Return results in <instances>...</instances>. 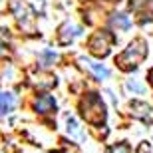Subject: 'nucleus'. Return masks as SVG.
Returning a JSON list of instances; mask_svg holds the SVG:
<instances>
[{"mask_svg": "<svg viewBox=\"0 0 153 153\" xmlns=\"http://www.w3.org/2000/svg\"><path fill=\"white\" fill-rule=\"evenodd\" d=\"M145 56H147V44H145V40L137 38L115 58V64L123 72H131V70H135L145 60Z\"/></svg>", "mask_w": 153, "mask_h": 153, "instance_id": "obj_1", "label": "nucleus"}, {"mask_svg": "<svg viewBox=\"0 0 153 153\" xmlns=\"http://www.w3.org/2000/svg\"><path fill=\"white\" fill-rule=\"evenodd\" d=\"M79 109H82V117L91 125H102L105 121V117H108L105 105H103L102 97L97 94H88L79 103Z\"/></svg>", "mask_w": 153, "mask_h": 153, "instance_id": "obj_2", "label": "nucleus"}, {"mask_svg": "<svg viewBox=\"0 0 153 153\" xmlns=\"http://www.w3.org/2000/svg\"><path fill=\"white\" fill-rule=\"evenodd\" d=\"M111 42H114V36L109 34V32H105V30H100V32H96V34L90 38V42H88V48H90V52L94 54V56L105 58V56L109 54Z\"/></svg>", "mask_w": 153, "mask_h": 153, "instance_id": "obj_3", "label": "nucleus"}, {"mask_svg": "<svg viewBox=\"0 0 153 153\" xmlns=\"http://www.w3.org/2000/svg\"><path fill=\"white\" fill-rule=\"evenodd\" d=\"M10 10L16 14V20L20 24V28L26 30L28 34H32L34 32V18L30 14L28 6L24 4L22 0H10Z\"/></svg>", "mask_w": 153, "mask_h": 153, "instance_id": "obj_4", "label": "nucleus"}, {"mask_svg": "<svg viewBox=\"0 0 153 153\" xmlns=\"http://www.w3.org/2000/svg\"><path fill=\"white\" fill-rule=\"evenodd\" d=\"M129 109H131V115L137 117V119H141L143 123H147V125L153 123V108L149 105V103H145V102H131Z\"/></svg>", "mask_w": 153, "mask_h": 153, "instance_id": "obj_5", "label": "nucleus"}, {"mask_svg": "<svg viewBox=\"0 0 153 153\" xmlns=\"http://www.w3.org/2000/svg\"><path fill=\"white\" fill-rule=\"evenodd\" d=\"M78 36H82V28L76 26V24H64L62 28H60V44H70V42H74Z\"/></svg>", "mask_w": 153, "mask_h": 153, "instance_id": "obj_6", "label": "nucleus"}, {"mask_svg": "<svg viewBox=\"0 0 153 153\" xmlns=\"http://www.w3.org/2000/svg\"><path fill=\"white\" fill-rule=\"evenodd\" d=\"M34 109L38 114L46 115V114H52L54 109H56V100L52 96H38L34 100Z\"/></svg>", "mask_w": 153, "mask_h": 153, "instance_id": "obj_7", "label": "nucleus"}, {"mask_svg": "<svg viewBox=\"0 0 153 153\" xmlns=\"http://www.w3.org/2000/svg\"><path fill=\"white\" fill-rule=\"evenodd\" d=\"M82 64H85V66H88V70H90V72L96 76L97 79H105L109 76V70L105 68V66H102V64L91 62V60H85V58H82Z\"/></svg>", "mask_w": 153, "mask_h": 153, "instance_id": "obj_8", "label": "nucleus"}, {"mask_svg": "<svg viewBox=\"0 0 153 153\" xmlns=\"http://www.w3.org/2000/svg\"><path fill=\"white\" fill-rule=\"evenodd\" d=\"M14 105H16V97H14V94H10V91L0 94V117L6 115V114H10L12 109H14Z\"/></svg>", "mask_w": 153, "mask_h": 153, "instance_id": "obj_9", "label": "nucleus"}, {"mask_svg": "<svg viewBox=\"0 0 153 153\" xmlns=\"http://www.w3.org/2000/svg\"><path fill=\"white\" fill-rule=\"evenodd\" d=\"M129 18L125 16V14H114L111 16V28H115L117 32H123V30L129 28Z\"/></svg>", "mask_w": 153, "mask_h": 153, "instance_id": "obj_10", "label": "nucleus"}, {"mask_svg": "<svg viewBox=\"0 0 153 153\" xmlns=\"http://www.w3.org/2000/svg\"><path fill=\"white\" fill-rule=\"evenodd\" d=\"M40 58H42V64H44V66H52V64L58 60V54L54 50H44L40 54Z\"/></svg>", "mask_w": 153, "mask_h": 153, "instance_id": "obj_11", "label": "nucleus"}, {"mask_svg": "<svg viewBox=\"0 0 153 153\" xmlns=\"http://www.w3.org/2000/svg\"><path fill=\"white\" fill-rule=\"evenodd\" d=\"M68 133L72 137H82V131H79V125L74 117H68Z\"/></svg>", "mask_w": 153, "mask_h": 153, "instance_id": "obj_12", "label": "nucleus"}, {"mask_svg": "<svg viewBox=\"0 0 153 153\" xmlns=\"http://www.w3.org/2000/svg\"><path fill=\"white\" fill-rule=\"evenodd\" d=\"M109 153H131V149H129V145H125V143H117L115 147H111Z\"/></svg>", "mask_w": 153, "mask_h": 153, "instance_id": "obj_13", "label": "nucleus"}, {"mask_svg": "<svg viewBox=\"0 0 153 153\" xmlns=\"http://www.w3.org/2000/svg\"><path fill=\"white\" fill-rule=\"evenodd\" d=\"M153 4V0H131V8L133 10H139L141 6H149Z\"/></svg>", "mask_w": 153, "mask_h": 153, "instance_id": "obj_14", "label": "nucleus"}, {"mask_svg": "<svg viewBox=\"0 0 153 153\" xmlns=\"http://www.w3.org/2000/svg\"><path fill=\"white\" fill-rule=\"evenodd\" d=\"M127 88H129V90H135V91H139V94L143 91V85H141V84H137V82H127Z\"/></svg>", "mask_w": 153, "mask_h": 153, "instance_id": "obj_15", "label": "nucleus"}, {"mask_svg": "<svg viewBox=\"0 0 153 153\" xmlns=\"http://www.w3.org/2000/svg\"><path fill=\"white\" fill-rule=\"evenodd\" d=\"M147 78H149V82H151V85H153V70H151V72L147 74Z\"/></svg>", "mask_w": 153, "mask_h": 153, "instance_id": "obj_16", "label": "nucleus"}]
</instances>
